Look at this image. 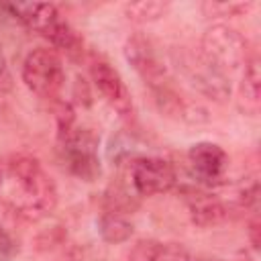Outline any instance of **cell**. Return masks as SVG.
Instances as JSON below:
<instances>
[{
  "instance_id": "obj_1",
  "label": "cell",
  "mask_w": 261,
  "mask_h": 261,
  "mask_svg": "<svg viewBox=\"0 0 261 261\" xmlns=\"http://www.w3.org/2000/svg\"><path fill=\"white\" fill-rule=\"evenodd\" d=\"M4 198L24 218L39 220L57 204V188L41 163L24 153L12 155L6 165ZM0 186V188H2Z\"/></svg>"
},
{
  "instance_id": "obj_2",
  "label": "cell",
  "mask_w": 261,
  "mask_h": 261,
  "mask_svg": "<svg viewBox=\"0 0 261 261\" xmlns=\"http://www.w3.org/2000/svg\"><path fill=\"white\" fill-rule=\"evenodd\" d=\"M12 16H16L24 27L31 31L39 33L41 37L49 39L55 47L63 49L71 57L82 51V39L77 33L71 29V24L61 18L59 10L53 4L47 2H16V4H6Z\"/></svg>"
},
{
  "instance_id": "obj_3",
  "label": "cell",
  "mask_w": 261,
  "mask_h": 261,
  "mask_svg": "<svg viewBox=\"0 0 261 261\" xmlns=\"http://www.w3.org/2000/svg\"><path fill=\"white\" fill-rule=\"evenodd\" d=\"M22 82L39 98L55 100L65 84L61 57L47 47L33 49L22 63Z\"/></svg>"
},
{
  "instance_id": "obj_4",
  "label": "cell",
  "mask_w": 261,
  "mask_h": 261,
  "mask_svg": "<svg viewBox=\"0 0 261 261\" xmlns=\"http://www.w3.org/2000/svg\"><path fill=\"white\" fill-rule=\"evenodd\" d=\"M214 67L226 73L239 69L247 59V43L245 39L226 24H212L202 35V51H200Z\"/></svg>"
},
{
  "instance_id": "obj_5",
  "label": "cell",
  "mask_w": 261,
  "mask_h": 261,
  "mask_svg": "<svg viewBox=\"0 0 261 261\" xmlns=\"http://www.w3.org/2000/svg\"><path fill=\"white\" fill-rule=\"evenodd\" d=\"M59 149L63 153L67 169L75 177L84 181H94L100 175L98 141L90 130L75 126L65 137H59Z\"/></svg>"
},
{
  "instance_id": "obj_6",
  "label": "cell",
  "mask_w": 261,
  "mask_h": 261,
  "mask_svg": "<svg viewBox=\"0 0 261 261\" xmlns=\"http://www.w3.org/2000/svg\"><path fill=\"white\" fill-rule=\"evenodd\" d=\"M177 67H181V71L188 75L190 84L198 92H202L206 98L224 102L230 96V84H228L226 73L220 71L218 67H214L202 53H198V55L184 53Z\"/></svg>"
},
{
  "instance_id": "obj_7",
  "label": "cell",
  "mask_w": 261,
  "mask_h": 261,
  "mask_svg": "<svg viewBox=\"0 0 261 261\" xmlns=\"http://www.w3.org/2000/svg\"><path fill=\"white\" fill-rule=\"evenodd\" d=\"M177 181L175 169L167 159L141 157L133 163V186L139 196H157L169 192Z\"/></svg>"
},
{
  "instance_id": "obj_8",
  "label": "cell",
  "mask_w": 261,
  "mask_h": 261,
  "mask_svg": "<svg viewBox=\"0 0 261 261\" xmlns=\"http://www.w3.org/2000/svg\"><path fill=\"white\" fill-rule=\"evenodd\" d=\"M90 75L94 86L98 88V92L102 94V98L120 114V116H128L133 112V100L130 94L120 77V73L104 59H94L90 65Z\"/></svg>"
},
{
  "instance_id": "obj_9",
  "label": "cell",
  "mask_w": 261,
  "mask_h": 261,
  "mask_svg": "<svg viewBox=\"0 0 261 261\" xmlns=\"http://www.w3.org/2000/svg\"><path fill=\"white\" fill-rule=\"evenodd\" d=\"M188 159H190L192 171L204 184L220 181L226 171V165H228V157H226L224 149L210 141H200V143L192 145L188 151Z\"/></svg>"
},
{
  "instance_id": "obj_10",
  "label": "cell",
  "mask_w": 261,
  "mask_h": 261,
  "mask_svg": "<svg viewBox=\"0 0 261 261\" xmlns=\"http://www.w3.org/2000/svg\"><path fill=\"white\" fill-rule=\"evenodd\" d=\"M124 57L135 67V71L145 82H149L153 88L163 84L161 80L165 75V67H163L157 51L153 49V45L149 41H145L143 37L128 39L126 45H124Z\"/></svg>"
},
{
  "instance_id": "obj_11",
  "label": "cell",
  "mask_w": 261,
  "mask_h": 261,
  "mask_svg": "<svg viewBox=\"0 0 261 261\" xmlns=\"http://www.w3.org/2000/svg\"><path fill=\"white\" fill-rule=\"evenodd\" d=\"M239 108L243 114L257 116L261 108V69L259 59H251L239 86Z\"/></svg>"
},
{
  "instance_id": "obj_12",
  "label": "cell",
  "mask_w": 261,
  "mask_h": 261,
  "mask_svg": "<svg viewBox=\"0 0 261 261\" xmlns=\"http://www.w3.org/2000/svg\"><path fill=\"white\" fill-rule=\"evenodd\" d=\"M190 214H192V222L198 226H212L222 222L228 216L226 206L208 196V194H194V198L190 200Z\"/></svg>"
},
{
  "instance_id": "obj_13",
  "label": "cell",
  "mask_w": 261,
  "mask_h": 261,
  "mask_svg": "<svg viewBox=\"0 0 261 261\" xmlns=\"http://www.w3.org/2000/svg\"><path fill=\"white\" fill-rule=\"evenodd\" d=\"M98 230L106 243L116 245V243H124L126 239H130L133 224L128 220H124L118 212H104L98 220Z\"/></svg>"
},
{
  "instance_id": "obj_14",
  "label": "cell",
  "mask_w": 261,
  "mask_h": 261,
  "mask_svg": "<svg viewBox=\"0 0 261 261\" xmlns=\"http://www.w3.org/2000/svg\"><path fill=\"white\" fill-rule=\"evenodd\" d=\"M167 10L165 2H157V0H141V2H128L124 4V14L128 20L133 22H153L157 18H161Z\"/></svg>"
},
{
  "instance_id": "obj_15",
  "label": "cell",
  "mask_w": 261,
  "mask_h": 261,
  "mask_svg": "<svg viewBox=\"0 0 261 261\" xmlns=\"http://www.w3.org/2000/svg\"><path fill=\"white\" fill-rule=\"evenodd\" d=\"M165 245L161 243H139L133 253H130V261H165Z\"/></svg>"
},
{
  "instance_id": "obj_16",
  "label": "cell",
  "mask_w": 261,
  "mask_h": 261,
  "mask_svg": "<svg viewBox=\"0 0 261 261\" xmlns=\"http://www.w3.org/2000/svg\"><path fill=\"white\" fill-rule=\"evenodd\" d=\"M249 6H251V2H206V4H202V8L210 12V16L212 14H216V16H234V14L245 12Z\"/></svg>"
},
{
  "instance_id": "obj_17",
  "label": "cell",
  "mask_w": 261,
  "mask_h": 261,
  "mask_svg": "<svg viewBox=\"0 0 261 261\" xmlns=\"http://www.w3.org/2000/svg\"><path fill=\"white\" fill-rule=\"evenodd\" d=\"M16 255H18V243L4 226H0V261H12Z\"/></svg>"
},
{
  "instance_id": "obj_18",
  "label": "cell",
  "mask_w": 261,
  "mask_h": 261,
  "mask_svg": "<svg viewBox=\"0 0 261 261\" xmlns=\"http://www.w3.org/2000/svg\"><path fill=\"white\" fill-rule=\"evenodd\" d=\"M12 90V73L6 61V55L0 47V92H10Z\"/></svg>"
},
{
  "instance_id": "obj_19",
  "label": "cell",
  "mask_w": 261,
  "mask_h": 261,
  "mask_svg": "<svg viewBox=\"0 0 261 261\" xmlns=\"http://www.w3.org/2000/svg\"><path fill=\"white\" fill-rule=\"evenodd\" d=\"M257 232H259V224H257V220L251 224V228H249V237H251V243H253V249H259V237H257Z\"/></svg>"
},
{
  "instance_id": "obj_20",
  "label": "cell",
  "mask_w": 261,
  "mask_h": 261,
  "mask_svg": "<svg viewBox=\"0 0 261 261\" xmlns=\"http://www.w3.org/2000/svg\"><path fill=\"white\" fill-rule=\"evenodd\" d=\"M0 186H2V173H0Z\"/></svg>"
}]
</instances>
